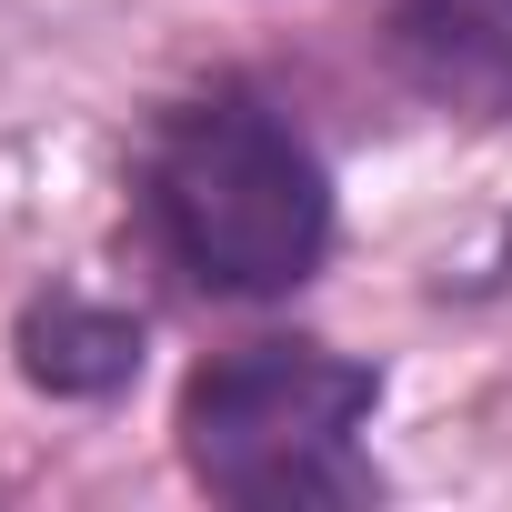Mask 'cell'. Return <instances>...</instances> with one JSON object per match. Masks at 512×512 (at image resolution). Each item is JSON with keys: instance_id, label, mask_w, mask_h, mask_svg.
I'll list each match as a JSON object with an SVG mask.
<instances>
[{"instance_id": "7a4b0ae2", "label": "cell", "mask_w": 512, "mask_h": 512, "mask_svg": "<svg viewBox=\"0 0 512 512\" xmlns=\"http://www.w3.org/2000/svg\"><path fill=\"white\" fill-rule=\"evenodd\" d=\"M382 382L372 362H342L322 342H251L191 372L181 392V452L221 502H352L362 422Z\"/></svg>"}, {"instance_id": "277c9868", "label": "cell", "mask_w": 512, "mask_h": 512, "mask_svg": "<svg viewBox=\"0 0 512 512\" xmlns=\"http://www.w3.org/2000/svg\"><path fill=\"white\" fill-rule=\"evenodd\" d=\"M21 372L61 402H91V392H121L141 372V322L131 312H101L81 292H51L21 312Z\"/></svg>"}, {"instance_id": "3957f363", "label": "cell", "mask_w": 512, "mask_h": 512, "mask_svg": "<svg viewBox=\"0 0 512 512\" xmlns=\"http://www.w3.org/2000/svg\"><path fill=\"white\" fill-rule=\"evenodd\" d=\"M382 41L422 101L462 121H512V0H392Z\"/></svg>"}, {"instance_id": "6da1fadb", "label": "cell", "mask_w": 512, "mask_h": 512, "mask_svg": "<svg viewBox=\"0 0 512 512\" xmlns=\"http://www.w3.org/2000/svg\"><path fill=\"white\" fill-rule=\"evenodd\" d=\"M141 211L151 241L221 302H272L312 282L332 241V181L312 141L251 91H201L151 131Z\"/></svg>"}]
</instances>
